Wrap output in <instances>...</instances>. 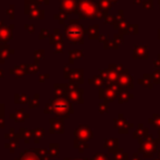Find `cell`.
Here are the masks:
<instances>
[{
	"label": "cell",
	"instance_id": "4316f807",
	"mask_svg": "<svg viewBox=\"0 0 160 160\" xmlns=\"http://www.w3.org/2000/svg\"><path fill=\"white\" fill-rule=\"evenodd\" d=\"M133 2H134L135 4H139V3H142V0H133Z\"/></svg>",
	"mask_w": 160,
	"mask_h": 160
},
{
	"label": "cell",
	"instance_id": "5b68a950",
	"mask_svg": "<svg viewBox=\"0 0 160 160\" xmlns=\"http://www.w3.org/2000/svg\"><path fill=\"white\" fill-rule=\"evenodd\" d=\"M78 8V0H60V11H64L68 14L75 13Z\"/></svg>",
	"mask_w": 160,
	"mask_h": 160
},
{
	"label": "cell",
	"instance_id": "cb8c5ba5",
	"mask_svg": "<svg viewBox=\"0 0 160 160\" xmlns=\"http://www.w3.org/2000/svg\"><path fill=\"white\" fill-rule=\"evenodd\" d=\"M38 4H49V0H35Z\"/></svg>",
	"mask_w": 160,
	"mask_h": 160
},
{
	"label": "cell",
	"instance_id": "6da1fadb",
	"mask_svg": "<svg viewBox=\"0 0 160 160\" xmlns=\"http://www.w3.org/2000/svg\"><path fill=\"white\" fill-rule=\"evenodd\" d=\"M65 30V38L71 44L84 42V34L86 32L84 28L80 24L78 19H70L68 24H64Z\"/></svg>",
	"mask_w": 160,
	"mask_h": 160
},
{
	"label": "cell",
	"instance_id": "ac0fdd59",
	"mask_svg": "<svg viewBox=\"0 0 160 160\" xmlns=\"http://www.w3.org/2000/svg\"><path fill=\"white\" fill-rule=\"evenodd\" d=\"M142 6L145 9H152L154 8V0H143Z\"/></svg>",
	"mask_w": 160,
	"mask_h": 160
},
{
	"label": "cell",
	"instance_id": "7a4b0ae2",
	"mask_svg": "<svg viewBox=\"0 0 160 160\" xmlns=\"http://www.w3.org/2000/svg\"><path fill=\"white\" fill-rule=\"evenodd\" d=\"M98 11V4L95 0H78L75 14L80 19H96Z\"/></svg>",
	"mask_w": 160,
	"mask_h": 160
},
{
	"label": "cell",
	"instance_id": "d6986e66",
	"mask_svg": "<svg viewBox=\"0 0 160 160\" xmlns=\"http://www.w3.org/2000/svg\"><path fill=\"white\" fill-rule=\"evenodd\" d=\"M114 21H116V17H113V15H111V14H108L107 17L105 18L106 24H112V25H113Z\"/></svg>",
	"mask_w": 160,
	"mask_h": 160
},
{
	"label": "cell",
	"instance_id": "4dcf8cb0",
	"mask_svg": "<svg viewBox=\"0 0 160 160\" xmlns=\"http://www.w3.org/2000/svg\"><path fill=\"white\" fill-rule=\"evenodd\" d=\"M158 37H159V38H160V30H159V31H158Z\"/></svg>",
	"mask_w": 160,
	"mask_h": 160
},
{
	"label": "cell",
	"instance_id": "ffe728a7",
	"mask_svg": "<svg viewBox=\"0 0 160 160\" xmlns=\"http://www.w3.org/2000/svg\"><path fill=\"white\" fill-rule=\"evenodd\" d=\"M55 47H56L55 53H62V52H63V42L56 44Z\"/></svg>",
	"mask_w": 160,
	"mask_h": 160
},
{
	"label": "cell",
	"instance_id": "3957f363",
	"mask_svg": "<svg viewBox=\"0 0 160 160\" xmlns=\"http://www.w3.org/2000/svg\"><path fill=\"white\" fill-rule=\"evenodd\" d=\"M24 13L28 15L30 19L42 20L45 18V10L39 8V4L35 0H28L24 4Z\"/></svg>",
	"mask_w": 160,
	"mask_h": 160
},
{
	"label": "cell",
	"instance_id": "83f0119b",
	"mask_svg": "<svg viewBox=\"0 0 160 160\" xmlns=\"http://www.w3.org/2000/svg\"><path fill=\"white\" fill-rule=\"evenodd\" d=\"M2 26H4V21L0 19V28H2Z\"/></svg>",
	"mask_w": 160,
	"mask_h": 160
},
{
	"label": "cell",
	"instance_id": "9a60e30c",
	"mask_svg": "<svg viewBox=\"0 0 160 160\" xmlns=\"http://www.w3.org/2000/svg\"><path fill=\"white\" fill-rule=\"evenodd\" d=\"M68 15L69 14H68L67 12H64V11H60L59 13L55 14V19L58 20L61 24H64V21L65 20H68Z\"/></svg>",
	"mask_w": 160,
	"mask_h": 160
},
{
	"label": "cell",
	"instance_id": "8fae6325",
	"mask_svg": "<svg viewBox=\"0 0 160 160\" xmlns=\"http://www.w3.org/2000/svg\"><path fill=\"white\" fill-rule=\"evenodd\" d=\"M123 42V36L122 34H116L113 36L111 40H110V48H113V49H117L119 47V45H121Z\"/></svg>",
	"mask_w": 160,
	"mask_h": 160
},
{
	"label": "cell",
	"instance_id": "9c48e42d",
	"mask_svg": "<svg viewBox=\"0 0 160 160\" xmlns=\"http://www.w3.org/2000/svg\"><path fill=\"white\" fill-rule=\"evenodd\" d=\"M63 42V35L60 33V31L58 28L53 30V33L51 34L50 38H49V44L56 45L58 42Z\"/></svg>",
	"mask_w": 160,
	"mask_h": 160
},
{
	"label": "cell",
	"instance_id": "30bf717a",
	"mask_svg": "<svg viewBox=\"0 0 160 160\" xmlns=\"http://www.w3.org/2000/svg\"><path fill=\"white\" fill-rule=\"evenodd\" d=\"M85 34H87L89 37V39H98L99 38V26L98 25H92L88 28H86V32Z\"/></svg>",
	"mask_w": 160,
	"mask_h": 160
},
{
	"label": "cell",
	"instance_id": "e0dca14e",
	"mask_svg": "<svg viewBox=\"0 0 160 160\" xmlns=\"http://www.w3.org/2000/svg\"><path fill=\"white\" fill-rule=\"evenodd\" d=\"M50 36H51V34H50V32H49L47 28H42L40 30V34H39V36H38V38L39 39H46V38H50Z\"/></svg>",
	"mask_w": 160,
	"mask_h": 160
},
{
	"label": "cell",
	"instance_id": "f1b7e54d",
	"mask_svg": "<svg viewBox=\"0 0 160 160\" xmlns=\"http://www.w3.org/2000/svg\"><path fill=\"white\" fill-rule=\"evenodd\" d=\"M2 75H3V71H2V70L0 69V78H2Z\"/></svg>",
	"mask_w": 160,
	"mask_h": 160
},
{
	"label": "cell",
	"instance_id": "5bb4252c",
	"mask_svg": "<svg viewBox=\"0 0 160 160\" xmlns=\"http://www.w3.org/2000/svg\"><path fill=\"white\" fill-rule=\"evenodd\" d=\"M45 58V50L44 49H38L34 52V59H35V64H38L40 60Z\"/></svg>",
	"mask_w": 160,
	"mask_h": 160
},
{
	"label": "cell",
	"instance_id": "7402d4cb",
	"mask_svg": "<svg viewBox=\"0 0 160 160\" xmlns=\"http://www.w3.org/2000/svg\"><path fill=\"white\" fill-rule=\"evenodd\" d=\"M28 65V71L31 73H36L38 71V64H26Z\"/></svg>",
	"mask_w": 160,
	"mask_h": 160
},
{
	"label": "cell",
	"instance_id": "44dd1931",
	"mask_svg": "<svg viewBox=\"0 0 160 160\" xmlns=\"http://www.w3.org/2000/svg\"><path fill=\"white\" fill-rule=\"evenodd\" d=\"M137 32H138V25L137 24H134V25L130 24V26H128V34H137Z\"/></svg>",
	"mask_w": 160,
	"mask_h": 160
},
{
	"label": "cell",
	"instance_id": "f546056e",
	"mask_svg": "<svg viewBox=\"0 0 160 160\" xmlns=\"http://www.w3.org/2000/svg\"><path fill=\"white\" fill-rule=\"evenodd\" d=\"M110 1H111V2H112V3H116V2L120 1V0H110Z\"/></svg>",
	"mask_w": 160,
	"mask_h": 160
},
{
	"label": "cell",
	"instance_id": "484cf974",
	"mask_svg": "<svg viewBox=\"0 0 160 160\" xmlns=\"http://www.w3.org/2000/svg\"><path fill=\"white\" fill-rule=\"evenodd\" d=\"M154 65H156V67H157V65H159V67H160V59L156 60V61H154Z\"/></svg>",
	"mask_w": 160,
	"mask_h": 160
},
{
	"label": "cell",
	"instance_id": "ba28073f",
	"mask_svg": "<svg viewBox=\"0 0 160 160\" xmlns=\"http://www.w3.org/2000/svg\"><path fill=\"white\" fill-rule=\"evenodd\" d=\"M28 71V65L26 64H21V65H17V67H14L13 69L10 70V73L12 74H15V76L17 78H23L24 74L26 73Z\"/></svg>",
	"mask_w": 160,
	"mask_h": 160
},
{
	"label": "cell",
	"instance_id": "8992f818",
	"mask_svg": "<svg viewBox=\"0 0 160 160\" xmlns=\"http://www.w3.org/2000/svg\"><path fill=\"white\" fill-rule=\"evenodd\" d=\"M14 53V49L10 48L9 44L0 45V63H4L6 60L9 58V56Z\"/></svg>",
	"mask_w": 160,
	"mask_h": 160
},
{
	"label": "cell",
	"instance_id": "d4e9b609",
	"mask_svg": "<svg viewBox=\"0 0 160 160\" xmlns=\"http://www.w3.org/2000/svg\"><path fill=\"white\" fill-rule=\"evenodd\" d=\"M49 78V75L48 74H42V75H40V78H39V80H40V82H44L46 78Z\"/></svg>",
	"mask_w": 160,
	"mask_h": 160
},
{
	"label": "cell",
	"instance_id": "836d02e7",
	"mask_svg": "<svg viewBox=\"0 0 160 160\" xmlns=\"http://www.w3.org/2000/svg\"><path fill=\"white\" fill-rule=\"evenodd\" d=\"M159 58H160V55H159Z\"/></svg>",
	"mask_w": 160,
	"mask_h": 160
},
{
	"label": "cell",
	"instance_id": "4fadbf2b",
	"mask_svg": "<svg viewBox=\"0 0 160 160\" xmlns=\"http://www.w3.org/2000/svg\"><path fill=\"white\" fill-rule=\"evenodd\" d=\"M70 63H73L75 59H81L83 57V51L80 49H74L70 51Z\"/></svg>",
	"mask_w": 160,
	"mask_h": 160
},
{
	"label": "cell",
	"instance_id": "1f68e13d",
	"mask_svg": "<svg viewBox=\"0 0 160 160\" xmlns=\"http://www.w3.org/2000/svg\"><path fill=\"white\" fill-rule=\"evenodd\" d=\"M158 3H159V7H160V0H159V1H158Z\"/></svg>",
	"mask_w": 160,
	"mask_h": 160
},
{
	"label": "cell",
	"instance_id": "7c38bea8",
	"mask_svg": "<svg viewBox=\"0 0 160 160\" xmlns=\"http://www.w3.org/2000/svg\"><path fill=\"white\" fill-rule=\"evenodd\" d=\"M97 4H98L99 10L105 11V12H108L112 8V2L110 0H98Z\"/></svg>",
	"mask_w": 160,
	"mask_h": 160
},
{
	"label": "cell",
	"instance_id": "d6a6232c",
	"mask_svg": "<svg viewBox=\"0 0 160 160\" xmlns=\"http://www.w3.org/2000/svg\"><path fill=\"white\" fill-rule=\"evenodd\" d=\"M24 1H28V0H24Z\"/></svg>",
	"mask_w": 160,
	"mask_h": 160
},
{
	"label": "cell",
	"instance_id": "52a82bcc",
	"mask_svg": "<svg viewBox=\"0 0 160 160\" xmlns=\"http://www.w3.org/2000/svg\"><path fill=\"white\" fill-rule=\"evenodd\" d=\"M134 57L136 59H147L148 58L147 46L146 45H135Z\"/></svg>",
	"mask_w": 160,
	"mask_h": 160
},
{
	"label": "cell",
	"instance_id": "277c9868",
	"mask_svg": "<svg viewBox=\"0 0 160 160\" xmlns=\"http://www.w3.org/2000/svg\"><path fill=\"white\" fill-rule=\"evenodd\" d=\"M13 30H14V24H11L9 26L4 25L0 28V45L8 44L9 40L12 38Z\"/></svg>",
	"mask_w": 160,
	"mask_h": 160
},
{
	"label": "cell",
	"instance_id": "603a6c76",
	"mask_svg": "<svg viewBox=\"0 0 160 160\" xmlns=\"http://www.w3.org/2000/svg\"><path fill=\"white\" fill-rule=\"evenodd\" d=\"M24 28H25L26 31H28V33H34V31H35V26H34L33 24H25Z\"/></svg>",
	"mask_w": 160,
	"mask_h": 160
},
{
	"label": "cell",
	"instance_id": "2e32d148",
	"mask_svg": "<svg viewBox=\"0 0 160 160\" xmlns=\"http://www.w3.org/2000/svg\"><path fill=\"white\" fill-rule=\"evenodd\" d=\"M7 15H9V19L10 20H13L15 18V6L14 4H10L9 8L7 9L6 11Z\"/></svg>",
	"mask_w": 160,
	"mask_h": 160
}]
</instances>
